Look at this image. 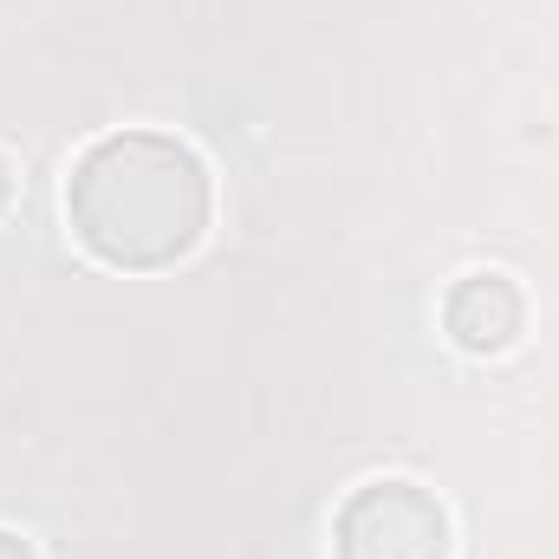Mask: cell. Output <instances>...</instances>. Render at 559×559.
<instances>
[{
    "label": "cell",
    "mask_w": 559,
    "mask_h": 559,
    "mask_svg": "<svg viewBox=\"0 0 559 559\" xmlns=\"http://www.w3.org/2000/svg\"><path fill=\"white\" fill-rule=\"evenodd\" d=\"M209 163L169 131H111L85 143L66 176V222L105 267L156 274L209 235Z\"/></svg>",
    "instance_id": "1"
},
{
    "label": "cell",
    "mask_w": 559,
    "mask_h": 559,
    "mask_svg": "<svg viewBox=\"0 0 559 559\" xmlns=\"http://www.w3.org/2000/svg\"><path fill=\"white\" fill-rule=\"evenodd\" d=\"M449 508L417 481H365L332 514V559H449Z\"/></svg>",
    "instance_id": "2"
},
{
    "label": "cell",
    "mask_w": 559,
    "mask_h": 559,
    "mask_svg": "<svg viewBox=\"0 0 559 559\" xmlns=\"http://www.w3.org/2000/svg\"><path fill=\"white\" fill-rule=\"evenodd\" d=\"M442 325H449V338H455L468 358H495V352H508V345L521 338L527 299H521V286L508 274H468V280L449 286Z\"/></svg>",
    "instance_id": "3"
},
{
    "label": "cell",
    "mask_w": 559,
    "mask_h": 559,
    "mask_svg": "<svg viewBox=\"0 0 559 559\" xmlns=\"http://www.w3.org/2000/svg\"><path fill=\"white\" fill-rule=\"evenodd\" d=\"M0 559H39V554H33V540H20V534L0 527Z\"/></svg>",
    "instance_id": "4"
},
{
    "label": "cell",
    "mask_w": 559,
    "mask_h": 559,
    "mask_svg": "<svg viewBox=\"0 0 559 559\" xmlns=\"http://www.w3.org/2000/svg\"><path fill=\"white\" fill-rule=\"evenodd\" d=\"M7 189H13V176H7V156H0V209H7Z\"/></svg>",
    "instance_id": "5"
}]
</instances>
